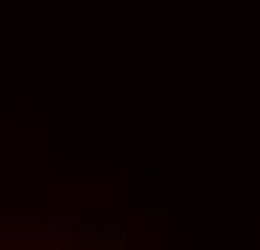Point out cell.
Segmentation results:
<instances>
[{
	"mask_svg": "<svg viewBox=\"0 0 260 250\" xmlns=\"http://www.w3.org/2000/svg\"><path fill=\"white\" fill-rule=\"evenodd\" d=\"M0 250H125L106 236L68 226H0Z\"/></svg>",
	"mask_w": 260,
	"mask_h": 250,
	"instance_id": "cell-1",
	"label": "cell"
}]
</instances>
